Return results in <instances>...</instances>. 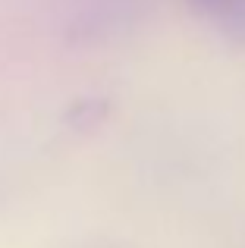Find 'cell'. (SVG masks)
<instances>
[{"instance_id": "1", "label": "cell", "mask_w": 245, "mask_h": 248, "mask_svg": "<svg viewBox=\"0 0 245 248\" xmlns=\"http://www.w3.org/2000/svg\"><path fill=\"white\" fill-rule=\"evenodd\" d=\"M198 6L227 22H245V0H195Z\"/></svg>"}]
</instances>
